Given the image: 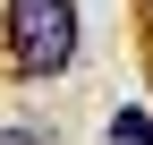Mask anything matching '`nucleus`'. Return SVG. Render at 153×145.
<instances>
[{
	"mask_svg": "<svg viewBox=\"0 0 153 145\" xmlns=\"http://www.w3.org/2000/svg\"><path fill=\"white\" fill-rule=\"evenodd\" d=\"M0 145H51L43 128H0Z\"/></svg>",
	"mask_w": 153,
	"mask_h": 145,
	"instance_id": "7ed1b4c3",
	"label": "nucleus"
},
{
	"mask_svg": "<svg viewBox=\"0 0 153 145\" xmlns=\"http://www.w3.org/2000/svg\"><path fill=\"white\" fill-rule=\"evenodd\" d=\"M0 34H9V68L17 77H60L76 60V0H9Z\"/></svg>",
	"mask_w": 153,
	"mask_h": 145,
	"instance_id": "f257e3e1",
	"label": "nucleus"
},
{
	"mask_svg": "<svg viewBox=\"0 0 153 145\" xmlns=\"http://www.w3.org/2000/svg\"><path fill=\"white\" fill-rule=\"evenodd\" d=\"M111 145H153V120L145 111H111Z\"/></svg>",
	"mask_w": 153,
	"mask_h": 145,
	"instance_id": "f03ea898",
	"label": "nucleus"
},
{
	"mask_svg": "<svg viewBox=\"0 0 153 145\" xmlns=\"http://www.w3.org/2000/svg\"><path fill=\"white\" fill-rule=\"evenodd\" d=\"M145 9H153V0H145Z\"/></svg>",
	"mask_w": 153,
	"mask_h": 145,
	"instance_id": "20e7f679",
	"label": "nucleus"
}]
</instances>
